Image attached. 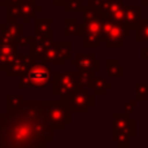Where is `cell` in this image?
<instances>
[{
    "label": "cell",
    "instance_id": "obj_1",
    "mask_svg": "<svg viewBox=\"0 0 148 148\" xmlns=\"http://www.w3.org/2000/svg\"><path fill=\"white\" fill-rule=\"evenodd\" d=\"M53 130L46 123L40 101H23L12 112L0 113V148H46Z\"/></svg>",
    "mask_w": 148,
    "mask_h": 148
},
{
    "label": "cell",
    "instance_id": "obj_2",
    "mask_svg": "<svg viewBox=\"0 0 148 148\" xmlns=\"http://www.w3.org/2000/svg\"><path fill=\"white\" fill-rule=\"evenodd\" d=\"M52 79V66L47 65L40 60H34L29 69L23 75L20 77L17 83V88H30V90H42L46 88Z\"/></svg>",
    "mask_w": 148,
    "mask_h": 148
},
{
    "label": "cell",
    "instance_id": "obj_3",
    "mask_svg": "<svg viewBox=\"0 0 148 148\" xmlns=\"http://www.w3.org/2000/svg\"><path fill=\"white\" fill-rule=\"evenodd\" d=\"M40 105L44 121L53 131H64L72 123V113L68 112L59 100H43Z\"/></svg>",
    "mask_w": 148,
    "mask_h": 148
},
{
    "label": "cell",
    "instance_id": "obj_4",
    "mask_svg": "<svg viewBox=\"0 0 148 148\" xmlns=\"http://www.w3.org/2000/svg\"><path fill=\"white\" fill-rule=\"evenodd\" d=\"M5 4V22L12 20L22 21L23 25L30 22L31 18H35L36 13L42 12V7L36 3L26 0H4Z\"/></svg>",
    "mask_w": 148,
    "mask_h": 148
},
{
    "label": "cell",
    "instance_id": "obj_5",
    "mask_svg": "<svg viewBox=\"0 0 148 148\" xmlns=\"http://www.w3.org/2000/svg\"><path fill=\"white\" fill-rule=\"evenodd\" d=\"M52 94L55 96H61L78 90L86 88L81 82L78 70H66L61 73L57 70H52Z\"/></svg>",
    "mask_w": 148,
    "mask_h": 148
},
{
    "label": "cell",
    "instance_id": "obj_6",
    "mask_svg": "<svg viewBox=\"0 0 148 148\" xmlns=\"http://www.w3.org/2000/svg\"><path fill=\"white\" fill-rule=\"evenodd\" d=\"M59 101L72 114L73 113H87L95 105V95L91 94L88 88H82L59 96Z\"/></svg>",
    "mask_w": 148,
    "mask_h": 148
},
{
    "label": "cell",
    "instance_id": "obj_7",
    "mask_svg": "<svg viewBox=\"0 0 148 148\" xmlns=\"http://www.w3.org/2000/svg\"><path fill=\"white\" fill-rule=\"evenodd\" d=\"M131 31L123 23L114 22L109 17L103 18V44L107 48H123L125 38L130 35Z\"/></svg>",
    "mask_w": 148,
    "mask_h": 148
},
{
    "label": "cell",
    "instance_id": "obj_8",
    "mask_svg": "<svg viewBox=\"0 0 148 148\" xmlns=\"http://www.w3.org/2000/svg\"><path fill=\"white\" fill-rule=\"evenodd\" d=\"M72 59V44L69 42H49L46 47L42 61L49 66H64Z\"/></svg>",
    "mask_w": 148,
    "mask_h": 148
},
{
    "label": "cell",
    "instance_id": "obj_9",
    "mask_svg": "<svg viewBox=\"0 0 148 148\" xmlns=\"http://www.w3.org/2000/svg\"><path fill=\"white\" fill-rule=\"evenodd\" d=\"M112 133L134 136L136 134V121L127 112L112 113Z\"/></svg>",
    "mask_w": 148,
    "mask_h": 148
},
{
    "label": "cell",
    "instance_id": "obj_10",
    "mask_svg": "<svg viewBox=\"0 0 148 148\" xmlns=\"http://www.w3.org/2000/svg\"><path fill=\"white\" fill-rule=\"evenodd\" d=\"M70 65L83 72L97 73L101 70V60L94 53H77L75 57L70 59Z\"/></svg>",
    "mask_w": 148,
    "mask_h": 148
},
{
    "label": "cell",
    "instance_id": "obj_11",
    "mask_svg": "<svg viewBox=\"0 0 148 148\" xmlns=\"http://www.w3.org/2000/svg\"><path fill=\"white\" fill-rule=\"evenodd\" d=\"M34 60L30 57V55H25V53H16L14 59L10 61V64L7 66V69L4 70L5 77L8 78H13V77H18L23 75L25 72L29 69V66L31 65Z\"/></svg>",
    "mask_w": 148,
    "mask_h": 148
},
{
    "label": "cell",
    "instance_id": "obj_12",
    "mask_svg": "<svg viewBox=\"0 0 148 148\" xmlns=\"http://www.w3.org/2000/svg\"><path fill=\"white\" fill-rule=\"evenodd\" d=\"M25 25L20 20H12L0 25V39L10 42H17L22 35H25Z\"/></svg>",
    "mask_w": 148,
    "mask_h": 148
},
{
    "label": "cell",
    "instance_id": "obj_13",
    "mask_svg": "<svg viewBox=\"0 0 148 148\" xmlns=\"http://www.w3.org/2000/svg\"><path fill=\"white\" fill-rule=\"evenodd\" d=\"M143 18V5H125L123 25L130 31H135L140 26Z\"/></svg>",
    "mask_w": 148,
    "mask_h": 148
},
{
    "label": "cell",
    "instance_id": "obj_14",
    "mask_svg": "<svg viewBox=\"0 0 148 148\" xmlns=\"http://www.w3.org/2000/svg\"><path fill=\"white\" fill-rule=\"evenodd\" d=\"M52 17H36L35 18V36L43 42L53 40V31H52Z\"/></svg>",
    "mask_w": 148,
    "mask_h": 148
},
{
    "label": "cell",
    "instance_id": "obj_15",
    "mask_svg": "<svg viewBox=\"0 0 148 148\" xmlns=\"http://www.w3.org/2000/svg\"><path fill=\"white\" fill-rule=\"evenodd\" d=\"M17 48L18 47L14 42L0 39V70L1 72H4L10 61L14 59Z\"/></svg>",
    "mask_w": 148,
    "mask_h": 148
},
{
    "label": "cell",
    "instance_id": "obj_16",
    "mask_svg": "<svg viewBox=\"0 0 148 148\" xmlns=\"http://www.w3.org/2000/svg\"><path fill=\"white\" fill-rule=\"evenodd\" d=\"M113 84L110 82H108V79L105 77H97L94 75L90 79L88 84H87V88L90 91H92V94L95 96H104L107 94L108 90H112Z\"/></svg>",
    "mask_w": 148,
    "mask_h": 148
},
{
    "label": "cell",
    "instance_id": "obj_17",
    "mask_svg": "<svg viewBox=\"0 0 148 148\" xmlns=\"http://www.w3.org/2000/svg\"><path fill=\"white\" fill-rule=\"evenodd\" d=\"M27 46H29V55L33 60H40L43 57V53L46 51L47 42H43L40 39H38L35 35H27Z\"/></svg>",
    "mask_w": 148,
    "mask_h": 148
},
{
    "label": "cell",
    "instance_id": "obj_18",
    "mask_svg": "<svg viewBox=\"0 0 148 148\" xmlns=\"http://www.w3.org/2000/svg\"><path fill=\"white\" fill-rule=\"evenodd\" d=\"M64 35L82 36L83 35V25L78 23L75 17H66L64 20Z\"/></svg>",
    "mask_w": 148,
    "mask_h": 148
},
{
    "label": "cell",
    "instance_id": "obj_19",
    "mask_svg": "<svg viewBox=\"0 0 148 148\" xmlns=\"http://www.w3.org/2000/svg\"><path fill=\"white\" fill-rule=\"evenodd\" d=\"M105 69H107L109 78H122V77H125V68L116 59H108L105 61Z\"/></svg>",
    "mask_w": 148,
    "mask_h": 148
},
{
    "label": "cell",
    "instance_id": "obj_20",
    "mask_svg": "<svg viewBox=\"0 0 148 148\" xmlns=\"http://www.w3.org/2000/svg\"><path fill=\"white\" fill-rule=\"evenodd\" d=\"M103 18H96V20L87 21V22L82 23V25H83V34L84 33L94 34V35L99 36V38L101 39V36H103Z\"/></svg>",
    "mask_w": 148,
    "mask_h": 148
},
{
    "label": "cell",
    "instance_id": "obj_21",
    "mask_svg": "<svg viewBox=\"0 0 148 148\" xmlns=\"http://www.w3.org/2000/svg\"><path fill=\"white\" fill-rule=\"evenodd\" d=\"M123 5H125V0H103L100 4V10L103 12L104 17H107Z\"/></svg>",
    "mask_w": 148,
    "mask_h": 148
},
{
    "label": "cell",
    "instance_id": "obj_22",
    "mask_svg": "<svg viewBox=\"0 0 148 148\" xmlns=\"http://www.w3.org/2000/svg\"><path fill=\"white\" fill-rule=\"evenodd\" d=\"M81 12H82V22H87V21H92V20H96V18L104 17L100 8H95V7H91V5L83 7V9Z\"/></svg>",
    "mask_w": 148,
    "mask_h": 148
},
{
    "label": "cell",
    "instance_id": "obj_23",
    "mask_svg": "<svg viewBox=\"0 0 148 148\" xmlns=\"http://www.w3.org/2000/svg\"><path fill=\"white\" fill-rule=\"evenodd\" d=\"M23 95H7L5 96V112H12L23 104Z\"/></svg>",
    "mask_w": 148,
    "mask_h": 148
},
{
    "label": "cell",
    "instance_id": "obj_24",
    "mask_svg": "<svg viewBox=\"0 0 148 148\" xmlns=\"http://www.w3.org/2000/svg\"><path fill=\"white\" fill-rule=\"evenodd\" d=\"M136 43H148V17L142 18L140 26L135 30Z\"/></svg>",
    "mask_w": 148,
    "mask_h": 148
},
{
    "label": "cell",
    "instance_id": "obj_25",
    "mask_svg": "<svg viewBox=\"0 0 148 148\" xmlns=\"http://www.w3.org/2000/svg\"><path fill=\"white\" fill-rule=\"evenodd\" d=\"M103 44L101 39L94 34L84 33L82 35V47L83 48H100Z\"/></svg>",
    "mask_w": 148,
    "mask_h": 148
},
{
    "label": "cell",
    "instance_id": "obj_26",
    "mask_svg": "<svg viewBox=\"0 0 148 148\" xmlns=\"http://www.w3.org/2000/svg\"><path fill=\"white\" fill-rule=\"evenodd\" d=\"M135 100L136 101H147L148 100V82L135 83Z\"/></svg>",
    "mask_w": 148,
    "mask_h": 148
},
{
    "label": "cell",
    "instance_id": "obj_27",
    "mask_svg": "<svg viewBox=\"0 0 148 148\" xmlns=\"http://www.w3.org/2000/svg\"><path fill=\"white\" fill-rule=\"evenodd\" d=\"M62 7L65 12H81L84 5L82 0H66Z\"/></svg>",
    "mask_w": 148,
    "mask_h": 148
},
{
    "label": "cell",
    "instance_id": "obj_28",
    "mask_svg": "<svg viewBox=\"0 0 148 148\" xmlns=\"http://www.w3.org/2000/svg\"><path fill=\"white\" fill-rule=\"evenodd\" d=\"M112 142L117 144L118 147H123V148L130 147V136L129 135L112 133Z\"/></svg>",
    "mask_w": 148,
    "mask_h": 148
},
{
    "label": "cell",
    "instance_id": "obj_29",
    "mask_svg": "<svg viewBox=\"0 0 148 148\" xmlns=\"http://www.w3.org/2000/svg\"><path fill=\"white\" fill-rule=\"evenodd\" d=\"M107 17H109L110 20H113L114 22L123 23V20H125V5H123V7H121V8H118L117 10H114L112 14L107 16Z\"/></svg>",
    "mask_w": 148,
    "mask_h": 148
},
{
    "label": "cell",
    "instance_id": "obj_30",
    "mask_svg": "<svg viewBox=\"0 0 148 148\" xmlns=\"http://www.w3.org/2000/svg\"><path fill=\"white\" fill-rule=\"evenodd\" d=\"M123 110L127 113H134L136 110V100H129L123 103Z\"/></svg>",
    "mask_w": 148,
    "mask_h": 148
},
{
    "label": "cell",
    "instance_id": "obj_31",
    "mask_svg": "<svg viewBox=\"0 0 148 148\" xmlns=\"http://www.w3.org/2000/svg\"><path fill=\"white\" fill-rule=\"evenodd\" d=\"M48 1H51L53 7H62L66 0H48Z\"/></svg>",
    "mask_w": 148,
    "mask_h": 148
},
{
    "label": "cell",
    "instance_id": "obj_32",
    "mask_svg": "<svg viewBox=\"0 0 148 148\" xmlns=\"http://www.w3.org/2000/svg\"><path fill=\"white\" fill-rule=\"evenodd\" d=\"M100 4H101V0H88V5L95 8H100Z\"/></svg>",
    "mask_w": 148,
    "mask_h": 148
},
{
    "label": "cell",
    "instance_id": "obj_33",
    "mask_svg": "<svg viewBox=\"0 0 148 148\" xmlns=\"http://www.w3.org/2000/svg\"><path fill=\"white\" fill-rule=\"evenodd\" d=\"M142 60H148V44L142 48Z\"/></svg>",
    "mask_w": 148,
    "mask_h": 148
},
{
    "label": "cell",
    "instance_id": "obj_34",
    "mask_svg": "<svg viewBox=\"0 0 148 148\" xmlns=\"http://www.w3.org/2000/svg\"><path fill=\"white\" fill-rule=\"evenodd\" d=\"M4 4H5V1H4V0H0V8H1V7H4Z\"/></svg>",
    "mask_w": 148,
    "mask_h": 148
},
{
    "label": "cell",
    "instance_id": "obj_35",
    "mask_svg": "<svg viewBox=\"0 0 148 148\" xmlns=\"http://www.w3.org/2000/svg\"><path fill=\"white\" fill-rule=\"evenodd\" d=\"M26 1H31V3H38V1H40V0H26Z\"/></svg>",
    "mask_w": 148,
    "mask_h": 148
},
{
    "label": "cell",
    "instance_id": "obj_36",
    "mask_svg": "<svg viewBox=\"0 0 148 148\" xmlns=\"http://www.w3.org/2000/svg\"><path fill=\"white\" fill-rule=\"evenodd\" d=\"M146 8H147V9H148V4H147V5H146Z\"/></svg>",
    "mask_w": 148,
    "mask_h": 148
},
{
    "label": "cell",
    "instance_id": "obj_37",
    "mask_svg": "<svg viewBox=\"0 0 148 148\" xmlns=\"http://www.w3.org/2000/svg\"><path fill=\"white\" fill-rule=\"evenodd\" d=\"M101 1H103V0H101Z\"/></svg>",
    "mask_w": 148,
    "mask_h": 148
}]
</instances>
